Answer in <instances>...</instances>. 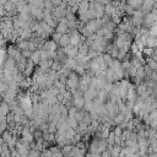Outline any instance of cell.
I'll return each instance as SVG.
<instances>
[{"label": "cell", "mask_w": 157, "mask_h": 157, "mask_svg": "<svg viewBox=\"0 0 157 157\" xmlns=\"http://www.w3.org/2000/svg\"><path fill=\"white\" fill-rule=\"evenodd\" d=\"M78 83H80V76L74 70H71V72L69 74V76L66 78V83H65L66 88L72 93L74 91H76L78 88Z\"/></svg>", "instance_id": "6da1fadb"}, {"label": "cell", "mask_w": 157, "mask_h": 157, "mask_svg": "<svg viewBox=\"0 0 157 157\" xmlns=\"http://www.w3.org/2000/svg\"><path fill=\"white\" fill-rule=\"evenodd\" d=\"M28 9H29V13L33 18H36L37 21L39 20H43L44 17V13H43V7H39V6H36V5H32V4H28Z\"/></svg>", "instance_id": "7a4b0ae2"}, {"label": "cell", "mask_w": 157, "mask_h": 157, "mask_svg": "<svg viewBox=\"0 0 157 157\" xmlns=\"http://www.w3.org/2000/svg\"><path fill=\"white\" fill-rule=\"evenodd\" d=\"M156 20H157V15H156V13L147 12V13L144 15V17H142V23H141V26H144V27H146V28H150L151 26L156 25Z\"/></svg>", "instance_id": "3957f363"}, {"label": "cell", "mask_w": 157, "mask_h": 157, "mask_svg": "<svg viewBox=\"0 0 157 157\" xmlns=\"http://www.w3.org/2000/svg\"><path fill=\"white\" fill-rule=\"evenodd\" d=\"M86 26L93 32V33H96L98 29H101L102 28V26H103V22H102V20L101 18H91L90 21H87L86 22Z\"/></svg>", "instance_id": "277c9868"}, {"label": "cell", "mask_w": 157, "mask_h": 157, "mask_svg": "<svg viewBox=\"0 0 157 157\" xmlns=\"http://www.w3.org/2000/svg\"><path fill=\"white\" fill-rule=\"evenodd\" d=\"M54 31H56L59 33H67L69 27H67V20H66V17H61V18L58 20V25L54 28Z\"/></svg>", "instance_id": "5b68a950"}, {"label": "cell", "mask_w": 157, "mask_h": 157, "mask_svg": "<svg viewBox=\"0 0 157 157\" xmlns=\"http://www.w3.org/2000/svg\"><path fill=\"white\" fill-rule=\"evenodd\" d=\"M156 6V0H142V5L140 7V10L142 11L144 15H146L147 12L151 11V9Z\"/></svg>", "instance_id": "8992f818"}, {"label": "cell", "mask_w": 157, "mask_h": 157, "mask_svg": "<svg viewBox=\"0 0 157 157\" xmlns=\"http://www.w3.org/2000/svg\"><path fill=\"white\" fill-rule=\"evenodd\" d=\"M15 150L18 152V155L20 156H22V157H26V156H28V148L17 139L16 140V142H15Z\"/></svg>", "instance_id": "52a82bcc"}, {"label": "cell", "mask_w": 157, "mask_h": 157, "mask_svg": "<svg viewBox=\"0 0 157 157\" xmlns=\"http://www.w3.org/2000/svg\"><path fill=\"white\" fill-rule=\"evenodd\" d=\"M86 152H87V148H78L74 145L69 153V157H82V156H86Z\"/></svg>", "instance_id": "ba28073f"}, {"label": "cell", "mask_w": 157, "mask_h": 157, "mask_svg": "<svg viewBox=\"0 0 157 157\" xmlns=\"http://www.w3.org/2000/svg\"><path fill=\"white\" fill-rule=\"evenodd\" d=\"M65 10L66 9H63L61 6H54L53 10H52V16L56 20H59L61 17H65Z\"/></svg>", "instance_id": "9c48e42d"}, {"label": "cell", "mask_w": 157, "mask_h": 157, "mask_svg": "<svg viewBox=\"0 0 157 157\" xmlns=\"http://www.w3.org/2000/svg\"><path fill=\"white\" fill-rule=\"evenodd\" d=\"M34 64L33 61L28 58L27 61H26V66H25V70H23V75L25 76H32L33 75V71H34Z\"/></svg>", "instance_id": "30bf717a"}, {"label": "cell", "mask_w": 157, "mask_h": 157, "mask_svg": "<svg viewBox=\"0 0 157 157\" xmlns=\"http://www.w3.org/2000/svg\"><path fill=\"white\" fill-rule=\"evenodd\" d=\"M88 67L94 72V76L97 75V74H99L102 70H101V67H99V64H98V61L96 60V58H92V59H90V61H88Z\"/></svg>", "instance_id": "8fae6325"}, {"label": "cell", "mask_w": 157, "mask_h": 157, "mask_svg": "<svg viewBox=\"0 0 157 157\" xmlns=\"http://www.w3.org/2000/svg\"><path fill=\"white\" fill-rule=\"evenodd\" d=\"M56 48H58V44L54 40L45 39V42L43 43V45H42L40 49H44V50H56Z\"/></svg>", "instance_id": "7c38bea8"}, {"label": "cell", "mask_w": 157, "mask_h": 157, "mask_svg": "<svg viewBox=\"0 0 157 157\" xmlns=\"http://www.w3.org/2000/svg\"><path fill=\"white\" fill-rule=\"evenodd\" d=\"M156 43H157L156 36L147 34V36L145 37V47H148V48H156Z\"/></svg>", "instance_id": "4fadbf2b"}, {"label": "cell", "mask_w": 157, "mask_h": 157, "mask_svg": "<svg viewBox=\"0 0 157 157\" xmlns=\"http://www.w3.org/2000/svg\"><path fill=\"white\" fill-rule=\"evenodd\" d=\"M97 93H98L97 90L88 87V88L82 93V97H83V99H93V98L97 96Z\"/></svg>", "instance_id": "5bb4252c"}, {"label": "cell", "mask_w": 157, "mask_h": 157, "mask_svg": "<svg viewBox=\"0 0 157 157\" xmlns=\"http://www.w3.org/2000/svg\"><path fill=\"white\" fill-rule=\"evenodd\" d=\"M85 103V99L82 96H72V105L76 107L77 109H82Z\"/></svg>", "instance_id": "9a60e30c"}, {"label": "cell", "mask_w": 157, "mask_h": 157, "mask_svg": "<svg viewBox=\"0 0 157 157\" xmlns=\"http://www.w3.org/2000/svg\"><path fill=\"white\" fill-rule=\"evenodd\" d=\"M63 49H64V52H65V54H66L67 56H71V58H74V56L77 54V48H76L75 45H71V44H69V45L64 47Z\"/></svg>", "instance_id": "2e32d148"}, {"label": "cell", "mask_w": 157, "mask_h": 157, "mask_svg": "<svg viewBox=\"0 0 157 157\" xmlns=\"http://www.w3.org/2000/svg\"><path fill=\"white\" fill-rule=\"evenodd\" d=\"M96 98H97L101 103H105V102L108 101V92H107L104 88H101V90L98 91V93H97Z\"/></svg>", "instance_id": "e0dca14e"}, {"label": "cell", "mask_w": 157, "mask_h": 157, "mask_svg": "<svg viewBox=\"0 0 157 157\" xmlns=\"http://www.w3.org/2000/svg\"><path fill=\"white\" fill-rule=\"evenodd\" d=\"M70 44V36L67 34V33H63L61 34V37H60V40H59V47H66V45H69Z\"/></svg>", "instance_id": "ac0fdd59"}, {"label": "cell", "mask_w": 157, "mask_h": 157, "mask_svg": "<svg viewBox=\"0 0 157 157\" xmlns=\"http://www.w3.org/2000/svg\"><path fill=\"white\" fill-rule=\"evenodd\" d=\"M29 59L33 61V64L37 66L38 65V63H39V60H40V54H39V49H36V50H33L32 53H31V56H29Z\"/></svg>", "instance_id": "d6986e66"}, {"label": "cell", "mask_w": 157, "mask_h": 157, "mask_svg": "<svg viewBox=\"0 0 157 157\" xmlns=\"http://www.w3.org/2000/svg\"><path fill=\"white\" fill-rule=\"evenodd\" d=\"M52 152V156H55V157H59V156H63L61 155V151H60V147L56 145V144H52L49 147H48Z\"/></svg>", "instance_id": "ffe728a7"}, {"label": "cell", "mask_w": 157, "mask_h": 157, "mask_svg": "<svg viewBox=\"0 0 157 157\" xmlns=\"http://www.w3.org/2000/svg\"><path fill=\"white\" fill-rule=\"evenodd\" d=\"M72 146H74V145H71V144H65L64 146H61V147H60L61 155H63V156H65V157H69V153H70V151H71Z\"/></svg>", "instance_id": "44dd1931"}, {"label": "cell", "mask_w": 157, "mask_h": 157, "mask_svg": "<svg viewBox=\"0 0 157 157\" xmlns=\"http://www.w3.org/2000/svg\"><path fill=\"white\" fill-rule=\"evenodd\" d=\"M31 36H32V29L29 27H27V28H23L22 29V32L20 34V38L21 39H29Z\"/></svg>", "instance_id": "7402d4cb"}, {"label": "cell", "mask_w": 157, "mask_h": 157, "mask_svg": "<svg viewBox=\"0 0 157 157\" xmlns=\"http://www.w3.org/2000/svg\"><path fill=\"white\" fill-rule=\"evenodd\" d=\"M17 52V47H16V44L15 43H12V44H10V45H7L6 47V55H9V56H12L13 58V55H15V53Z\"/></svg>", "instance_id": "603a6c76"}, {"label": "cell", "mask_w": 157, "mask_h": 157, "mask_svg": "<svg viewBox=\"0 0 157 157\" xmlns=\"http://www.w3.org/2000/svg\"><path fill=\"white\" fill-rule=\"evenodd\" d=\"M126 4L130 5L134 10H137V9L141 7V5H142V0H126Z\"/></svg>", "instance_id": "cb8c5ba5"}, {"label": "cell", "mask_w": 157, "mask_h": 157, "mask_svg": "<svg viewBox=\"0 0 157 157\" xmlns=\"http://www.w3.org/2000/svg\"><path fill=\"white\" fill-rule=\"evenodd\" d=\"M145 63L150 66V69L152 70V71H157V61L156 60H153V59H151V58H146L145 59Z\"/></svg>", "instance_id": "d4e9b609"}, {"label": "cell", "mask_w": 157, "mask_h": 157, "mask_svg": "<svg viewBox=\"0 0 157 157\" xmlns=\"http://www.w3.org/2000/svg\"><path fill=\"white\" fill-rule=\"evenodd\" d=\"M66 67H69L70 70H74L75 69V66L77 65V63H76V60L74 59V58H71V56H69L67 58V60L65 61V64H64Z\"/></svg>", "instance_id": "484cf974"}, {"label": "cell", "mask_w": 157, "mask_h": 157, "mask_svg": "<svg viewBox=\"0 0 157 157\" xmlns=\"http://www.w3.org/2000/svg\"><path fill=\"white\" fill-rule=\"evenodd\" d=\"M2 7H4V10L6 11V12H9V11H13V10H16V5L11 1V0H7L4 5H2Z\"/></svg>", "instance_id": "4316f807"}, {"label": "cell", "mask_w": 157, "mask_h": 157, "mask_svg": "<svg viewBox=\"0 0 157 157\" xmlns=\"http://www.w3.org/2000/svg\"><path fill=\"white\" fill-rule=\"evenodd\" d=\"M120 150H121V146H120V145H114V146H112V148H110V156H112V157H118L119 153H120Z\"/></svg>", "instance_id": "83f0119b"}, {"label": "cell", "mask_w": 157, "mask_h": 157, "mask_svg": "<svg viewBox=\"0 0 157 157\" xmlns=\"http://www.w3.org/2000/svg\"><path fill=\"white\" fill-rule=\"evenodd\" d=\"M82 109L86 110V112H91L93 109V102H92V99H85V103H83Z\"/></svg>", "instance_id": "f1b7e54d"}, {"label": "cell", "mask_w": 157, "mask_h": 157, "mask_svg": "<svg viewBox=\"0 0 157 157\" xmlns=\"http://www.w3.org/2000/svg\"><path fill=\"white\" fill-rule=\"evenodd\" d=\"M115 9H117V7H114V6L112 5V2H108L107 5H104V13H107V15L110 16L112 13H114Z\"/></svg>", "instance_id": "f546056e"}, {"label": "cell", "mask_w": 157, "mask_h": 157, "mask_svg": "<svg viewBox=\"0 0 157 157\" xmlns=\"http://www.w3.org/2000/svg\"><path fill=\"white\" fill-rule=\"evenodd\" d=\"M102 58H103V61H104V64L107 66H109L112 64V61H113V58L110 56L109 53H102Z\"/></svg>", "instance_id": "4dcf8cb0"}, {"label": "cell", "mask_w": 157, "mask_h": 157, "mask_svg": "<svg viewBox=\"0 0 157 157\" xmlns=\"http://www.w3.org/2000/svg\"><path fill=\"white\" fill-rule=\"evenodd\" d=\"M102 27H103V28H105V29H108V31H115V27H117V25H115V23H113V22L109 20V21L104 22Z\"/></svg>", "instance_id": "1f68e13d"}, {"label": "cell", "mask_w": 157, "mask_h": 157, "mask_svg": "<svg viewBox=\"0 0 157 157\" xmlns=\"http://www.w3.org/2000/svg\"><path fill=\"white\" fill-rule=\"evenodd\" d=\"M61 66H63V64H61L59 60L53 59V64H52V66H50L52 70H54V71H59V70L61 69Z\"/></svg>", "instance_id": "d6a6232c"}, {"label": "cell", "mask_w": 157, "mask_h": 157, "mask_svg": "<svg viewBox=\"0 0 157 157\" xmlns=\"http://www.w3.org/2000/svg\"><path fill=\"white\" fill-rule=\"evenodd\" d=\"M82 121H83L85 124H87V125H90V124H91V121H92V118H91V114H90V112H86V110H85V113H83V117H82Z\"/></svg>", "instance_id": "836d02e7"}, {"label": "cell", "mask_w": 157, "mask_h": 157, "mask_svg": "<svg viewBox=\"0 0 157 157\" xmlns=\"http://www.w3.org/2000/svg\"><path fill=\"white\" fill-rule=\"evenodd\" d=\"M61 34H63V33H59V32L54 31V32L52 33L50 38H52V40H54L56 44H59V40H60V37H61Z\"/></svg>", "instance_id": "e575fe53"}, {"label": "cell", "mask_w": 157, "mask_h": 157, "mask_svg": "<svg viewBox=\"0 0 157 157\" xmlns=\"http://www.w3.org/2000/svg\"><path fill=\"white\" fill-rule=\"evenodd\" d=\"M47 131L50 132V134H55L56 131V125L52 121H48V126H47Z\"/></svg>", "instance_id": "d590c367"}, {"label": "cell", "mask_w": 157, "mask_h": 157, "mask_svg": "<svg viewBox=\"0 0 157 157\" xmlns=\"http://www.w3.org/2000/svg\"><path fill=\"white\" fill-rule=\"evenodd\" d=\"M74 71L78 75V76H81L82 74H85V67L82 66V65H80V64H77L76 66H75V69H74Z\"/></svg>", "instance_id": "8d00e7d4"}, {"label": "cell", "mask_w": 157, "mask_h": 157, "mask_svg": "<svg viewBox=\"0 0 157 157\" xmlns=\"http://www.w3.org/2000/svg\"><path fill=\"white\" fill-rule=\"evenodd\" d=\"M28 156H29V157L40 156V151H38V150H36V148H29V150H28Z\"/></svg>", "instance_id": "74e56055"}, {"label": "cell", "mask_w": 157, "mask_h": 157, "mask_svg": "<svg viewBox=\"0 0 157 157\" xmlns=\"http://www.w3.org/2000/svg\"><path fill=\"white\" fill-rule=\"evenodd\" d=\"M28 50H31V52H33V50H36L37 49V44L36 43H33V42H31V40H28V48H27Z\"/></svg>", "instance_id": "f35d334b"}, {"label": "cell", "mask_w": 157, "mask_h": 157, "mask_svg": "<svg viewBox=\"0 0 157 157\" xmlns=\"http://www.w3.org/2000/svg\"><path fill=\"white\" fill-rule=\"evenodd\" d=\"M31 53H32V52H31V50H28V49H23V50H21V54H22L26 59H28V58L31 56Z\"/></svg>", "instance_id": "ab89813d"}, {"label": "cell", "mask_w": 157, "mask_h": 157, "mask_svg": "<svg viewBox=\"0 0 157 157\" xmlns=\"http://www.w3.org/2000/svg\"><path fill=\"white\" fill-rule=\"evenodd\" d=\"M40 156H52V152L49 148H43L40 151Z\"/></svg>", "instance_id": "60d3db41"}, {"label": "cell", "mask_w": 157, "mask_h": 157, "mask_svg": "<svg viewBox=\"0 0 157 157\" xmlns=\"http://www.w3.org/2000/svg\"><path fill=\"white\" fill-rule=\"evenodd\" d=\"M101 156H102V157H110V150H109V148L103 150V151L101 152Z\"/></svg>", "instance_id": "b9f144b4"}, {"label": "cell", "mask_w": 157, "mask_h": 157, "mask_svg": "<svg viewBox=\"0 0 157 157\" xmlns=\"http://www.w3.org/2000/svg\"><path fill=\"white\" fill-rule=\"evenodd\" d=\"M150 78H151V80H155V81H157V72H156V71H152V74H151Z\"/></svg>", "instance_id": "7bdbcfd3"}, {"label": "cell", "mask_w": 157, "mask_h": 157, "mask_svg": "<svg viewBox=\"0 0 157 157\" xmlns=\"http://www.w3.org/2000/svg\"><path fill=\"white\" fill-rule=\"evenodd\" d=\"M61 1H63V0H50V2L53 4V6H58V5H60Z\"/></svg>", "instance_id": "ee69618b"}, {"label": "cell", "mask_w": 157, "mask_h": 157, "mask_svg": "<svg viewBox=\"0 0 157 157\" xmlns=\"http://www.w3.org/2000/svg\"><path fill=\"white\" fill-rule=\"evenodd\" d=\"M96 2H99V4H102V5H107L108 2H110V0H94Z\"/></svg>", "instance_id": "f6af8a7d"}, {"label": "cell", "mask_w": 157, "mask_h": 157, "mask_svg": "<svg viewBox=\"0 0 157 157\" xmlns=\"http://www.w3.org/2000/svg\"><path fill=\"white\" fill-rule=\"evenodd\" d=\"M5 10H4V7H0V17H2V16H5Z\"/></svg>", "instance_id": "bcb514c9"}, {"label": "cell", "mask_w": 157, "mask_h": 157, "mask_svg": "<svg viewBox=\"0 0 157 157\" xmlns=\"http://www.w3.org/2000/svg\"><path fill=\"white\" fill-rule=\"evenodd\" d=\"M6 1H7V0H0V4H1V5H4Z\"/></svg>", "instance_id": "7dc6e473"}]
</instances>
